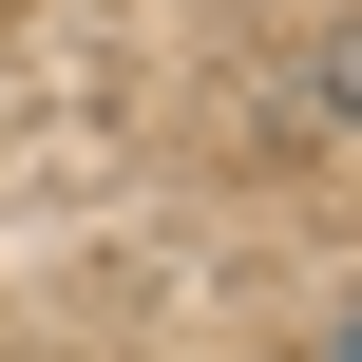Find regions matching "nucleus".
<instances>
[{
    "instance_id": "obj_1",
    "label": "nucleus",
    "mask_w": 362,
    "mask_h": 362,
    "mask_svg": "<svg viewBox=\"0 0 362 362\" xmlns=\"http://www.w3.org/2000/svg\"><path fill=\"white\" fill-rule=\"evenodd\" d=\"M325 362H362V325H344V344H325Z\"/></svg>"
}]
</instances>
